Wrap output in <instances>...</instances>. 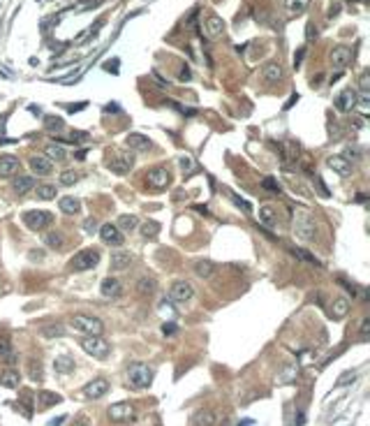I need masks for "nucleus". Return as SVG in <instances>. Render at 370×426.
<instances>
[{
    "mask_svg": "<svg viewBox=\"0 0 370 426\" xmlns=\"http://www.w3.org/2000/svg\"><path fill=\"white\" fill-rule=\"evenodd\" d=\"M294 234L301 241H312L317 234L315 218L308 209H296L294 211Z\"/></svg>",
    "mask_w": 370,
    "mask_h": 426,
    "instance_id": "obj_1",
    "label": "nucleus"
},
{
    "mask_svg": "<svg viewBox=\"0 0 370 426\" xmlns=\"http://www.w3.org/2000/svg\"><path fill=\"white\" fill-rule=\"evenodd\" d=\"M153 380V368L144 364V361H135L132 366L128 368V385L135 387V389H144V387L150 385Z\"/></svg>",
    "mask_w": 370,
    "mask_h": 426,
    "instance_id": "obj_2",
    "label": "nucleus"
},
{
    "mask_svg": "<svg viewBox=\"0 0 370 426\" xmlns=\"http://www.w3.org/2000/svg\"><path fill=\"white\" fill-rule=\"evenodd\" d=\"M72 326L76 329V331L86 333V336H102V331H104V324H102V320L93 318V315H83V313H76L72 315Z\"/></svg>",
    "mask_w": 370,
    "mask_h": 426,
    "instance_id": "obj_3",
    "label": "nucleus"
},
{
    "mask_svg": "<svg viewBox=\"0 0 370 426\" xmlns=\"http://www.w3.org/2000/svg\"><path fill=\"white\" fill-rule=\"evenodd\" d=\"M100 257L102 255H100L97 248H83V250H79V253L70 260V269H72V271H88V269L97 266Z\"/></svg>",
    "mask_w": 370,
    "mask_h": 426,
    "instance_id": "obj_4",
    "label": "nucleus"
},
{
    "mask_svg": "<svg viewBox=\"0 0 370 426\" xmlns=\"http://www.w3.org/2000/svg\"><path fill=\"white\" fill-rule=\"evenodd\" d=\"M81 347H83V352H88L95 359H104L111 352V343L104 340L102 336H86V338L81 340Z\"/></svg>",
    "mask_w": 370,
    "mask_h": 426,
    "instance_id": "obj_5",
    "label": "nucleus"
},
{
    "mask_svg": "<svg viewBox=\"0 0 370 426\" xmlns=\"http://www.w3.org/2000/svg\"><path fill=\"white\" fill-rule=\"evenodd\" d=\"M146 183L153 188V190H164V188L171 183V172L162 165L153 167V169H148L146 172Z\"/></svg>",
    "mask_w": 370,
    "mask_h": 426,
    "instance_id": "obj_6",
    "label": "nucleus"
},
{
    "mask_svg": "<svg viewBox=\"0 0 370 426\" xmlns=\"http://www.w3.org/2000/svg\"><path fill=\"white\" fill-rule=\"evenodd\" d=\"M23 222L33 232H40V229H44V227H49L54 222V213L51 211H26L23 213Z\"/></svg>",
    "mask_w": 370,
    "mask_h": 426,
    "instance_id": "obj_7",
    "label": "nucleus"
},
{
    "mask_svg": "<svg viewBox=\"0 0 370 426\" xmlns=\"http://www.w3.org/2000/svg\"><path fill=\"white\" fill-rule=\"evenodd\" d=\"M109 420L116 422V424H123V422H132L135 420V406L130 403H114V406L107 410Z\"/></svg>",
    "mask_w": 370,
    "mask_h": 426,
    "instance_id": "obj_8",
    "label": "nucleus"
},
{
    "mask_svg": "<svg viewBox=\"0 0 370 426\" xmlns=\"http://www.w3.org/2000/svg\"><path fill=\"white\" fill-rule=\"evenodd\" d=\"M192 294H195V287L188 280H176L174 285H171V290H169V297L174 301H181V304L192 299Z\"/></svg>",
    "mask_w": 370,
    "mask_h": 426,
    "instance_id": "obj_9",
    "label": "nucleus"
},
{
    "mask_svg": "<svg viewBox=\"0 0 370 426\" xmlns=\"http://www.w3.org/2000/svg\"><path fill=\"white\" fill-rule=\"evenodd\" d=\"M100 239L104 241L107 246H114V248L123 246V232L116 225H111V222L100 227Z\"/></svg>",
    "mask_w": 370,
    "mask_h": 426,
    "instance_id": "obj_10",
    "label": "nucleus"
},
{
    "mask_svg": "<svg viewBox=\"0 0 370 426\" xmlns=\"http://www.w3.org/2000/svg\"><path fill=\"white\" fill-rule=\"evenodd\" d=\"M109 392V380H104V378H97V380H90L86 387H83V396L86 399H102L104 394Z\"/></svg>",
    "mask_w": 370,
    "mask_h": 426,
    "instance_id": "obj_11",
    "label": "nucleus"
},
{
    "mask_svg": "<svg viewBox=\"0 0 370 426\" xmlns=\"http://www.w3.org/2000/svg\"><path fill=\"white\" fill-rule=\"evenodd\" d=\"M107 167L114 174H128L135 167V158L132 155H114V158L107 160Z\"/></svg>",
    "mask_w": 370,
    "mask_h": 426,
    "instance_id": "obj_12",
    "label": "nucleus"
},
{
    "mask_svg": "<svg viewBox=\"0 0 370 426\" xmlns=\"http://www.w3.org/2000/svg\"><path fill=\"white\" fill-rule=\"evenodd\" d=\"M28 165H30V169H33L37 176H47V174L54 172V162H51L47 155H33V158L28 160Z\"/></svg>",
    "mask_w": 370,
    "mask_h": 426,
    "instance_id": "obj_13",
    "label": "nucleus"
},
{
    "mask_svg": "<svg viewBox=\"0 0 370 426\" xmlns=\"http://www.w3.org/2000/svg\"><path fill=\"white\" fill-rule=\"evenodd\" d=\"M352 63V49L350 47H336L333 51H331V65L338 67V70H343V67H347Z\"/></svg>",
    "mask_w": 370,
    "mask_h": 426,
    "instance_id": "obj_14",
    "label": "nucleus"
},
{
    "mask_svg": "<svg viewBox=\"0 0 370 426\" xmlns=\"http://www.w3.org/2000/svg\"><path fill=\"white\" fill-rule=\"evenodd\" d=\"M206 35H209L211 40H220L222 35H224V21L218 16V14H211L209 19H206Z\"/></svg>",
    "mask_w": 370,
    "mask_h": 426,
    "instance_id": "obj_15",
    "label": "nucleus"
},
{
    "mask_svg": "<svg viewBox=\"0 0 370 426\" xmlns=\"http://www.w3.org/2000/svg\"><path fill=\"white\" fill-rule=\"evenodd\" d=\"M326 165H329L336 174H340V176H350L352 174V162L345 158V155H331V158L326 160Z\"/></svg>",
    "mask_w": 370,
    "mask_h": 426,
    "instance_id": "obj_16",
    "label": "nucleus"
},
{
    "mask_svg": "<svg viewBox=\"0 0 370 426\" xmlns=\"http://www.w3.org/2000/svg\"><path fill=\"white\" fill-rule=\"evenodd\" d=\"M130 264H132V255L130 253H125V250L111 253V260H109L111 271H125V269H130Z\"/></svg>",
    "mask_w": 370,
    "mask_h": 426,
    "instance_id": "obj_17",
    "label": "nucleus"
},
{
    "mask_svg": "<svg viewBox=\"0 0 370 426\" xmlns=\"http://www.w3.org/2000/svg\"><path fill=\"white\" fill-rule=\"evenodd\" d=\"M357 100H359L357 93H354L352 88H345L343 93L336 98V106L340 109V111H352V109L357 106Z\"/></svg>",
    "mask_w": 370,
    "mask_h": 426,
    "instance_id": "obj_18",
    "label": "nucleus"
},
{
    "mask_svg": "<svg viewBox=\"0 0 370 426\" xmlns=\"http://www.w3.org/2000/svg\"><path fill=\"white\" fill-rule=\"evenodd\" d=\"M123 294V283L118 278H104L102 280V297L107 299H116Z\"/></svg>",
    "mask_w": 370,
    "mask_h": 426,
    "instance_id": "obj_19",
    "label": "nucleus"
},
{
    "mask_svg": "<svg viewBox=\"0 0 370 426\" xmlns=\"http://www.w3.org/2000/svg\"><path fill=\"white\" fill-rule=\"evenodd\" d=\"M262 77H264L266 84H278V81L283 79V67H280V63H276V60L266 63V65H264Z\"/></svg>",
    "mask_w": 370,
    "mask_h": 426,
    "instance_id": "obj_20",
    "label": "nucleus"
},
{
    "mask_svg": "<svg viewBox=\"0 0 370 426\" xmlns=\"http://www.w3.org/2000/svg\"><path fill=\"white\" fill-rule=\"evenodd\" d=\"M16 172H19V158L0 155V176H14Z\"/></svg>",
    "mask_w": 370,
    "mask_h": 426,
    "instance_id": "obj_21",
    "label": "nucleus"
},
{
    "mask_svg": "<svg viewBox=\"0 0 370 426\" xmlns=\"http://www.w3.org/2000/svg\"><path fill=\"white\" fill-rule=\"evenodd\" d=\"M35 188L33 176H14L12 179V190L16 195H28Z\"/></svg>",
    "mask_w": 370,
    "mask_h": 426,
    "instance_id": "obj_22",
    "label": "nucleus"
},
{
    "mask_svg": "<svg viewBox=\"0 0 370 426\" xmlns=\"http://www.w3.org/2000/svg\"><path fill=\"white\" fill-rule=\"evenodd\" d=\"M125 144H128V148H132V151H148L150 148V139L148 137H144V134H128L125 137Z\"/></svg>",
    "mask_w": 370,
    "mask_h": 426,
    "instance_id": "obj_23",
    "label": "nucleus"
},
{
    "mask_svg": "<svg viewBox=\"0 0 370 426\" xmlns=\"http://www.w3.org/2000/svg\"><path fill=\"white\" fill-rule=\"evenodd\" d=\"M347 313H350V299H345V297H338V299H333V304H331V318H333V320H343Z\"/></svg>",
    "mask_w": 370,
    "mask_h": 426,
    "instance_id": "obj_24",
    "label": "nucleus"
},
{
    "mask_svg": "<svg viewBox=\"0 0 370 426\" xmlns=\"http://www.w3.org/2000/svg\"><path fill=\"white\" fill-rule=\"evenodd\" d=\"M155 287H157V283L153 278H148V276L137 280V294H142V297H153Z\"/></svg>",
    "mask_w": 370,
    "mask_h": 426,
    "instance_id": "obj_25",
    "label": "nucleus"
},
{
    "mask_svg": "<svg viewBox=\"0 0 370 426\" xmlns=\"http://www.w3.org/2000/svg\"><path fill=\"white\" fill-rule=\"evenodd\" d=\"M40 333L44 338H61L63 333H65V326L58 324V322H49V324L40 326Z\"/></svg>",
    "mask_w": 370,
    "mask_h": 426,
    "instance_id": "obj_26",
    "label": "nucleus"
},
{
    "mask_svg": "<svg viewBox=\"0 0 370 426\" xmlns=\"http://www.w3.org/2000/svg\"><path fill=\"white\" fill-rule=\"evenodd\" d=\"M216 422H218V417L213 410H199L195 415V420H192V426H213Z\"/></svg>",
    "mask_w": 370,
    "mask_h": 426,
    "instance_id": "obj_27",
    "label": "nucleus"
},
{
    "mask_svg": "<svg viewBox=\"0 0 370 426\" xmlns=\"http://www.w3.org/2000/svg\"><path fill=\"white\" fill-rule=\"evenodd\" d=\"M61 401H63L61 394L40 392V396H37V408H40V410H44V408H49V406H56V403H61Z\"/></svg>",
    "mask_w": 370,
    "mask_h": 426,
    "instance_id": "obj_28",
    "label": "nucleus"
},
{
    "mask_svg": "<svg viewBox=\"0 0 370 426\" xmlns=\"http://www.w3.org/2000/svg\"><path fill=\"white\" fill-rule=\"evenodd\" d=\"M58 207H61L63 213H68V215H74V213H79V211H81V202H79V200H74V197H61Z\"/></svg>",
    "mask_w": 370,
    "mask_h": 426,
    "instance_id": "obj_29",
    "label": "nucleus"
},
{
    "mask_svg": "<svg viewBox=\"0 0 370 426\" xmlns=\"http://www.w3.org/2000/svg\"><path fill=\"white\" fill-rule=\"evenodd\" d=\"M44 155H47L51 162H63V160H68V153H65V148L58 146V144H49V146L44 148Z\"/></svg>",
    "mask_w": 370,
    "mask_h": 426,
    "instance_id": "obj_30",
    "label": "nucleus"
},
{
    "mask_svg": "<svg viewBox=\"0 0 370 426\" xmlns=\"http://www.w3.org/2000/svg\"><path fill=\"white\" fill-rule=\"evenodd\" d=\"M35 195H37V200L49 202V200H54L56 195H58V190H56L54 183H40V186L35 188Z\"/></svg>",
    "mask_w": 370,
    "mask_h": 426,
    "instance_id": "obj_31",
    "label": "nucleus"
},
{
    "mask_svg": "<svg viewBox=\"0 0 370 426\" xmlns=\"http://www.w3.org/2000/svg\"><path fill=\"white\" fill-rule=\"evenodd\" d=\"M0 357L7 359V364H14V361H16V354H14V350H12V343H9V338H7L5 333L0 336Z\"/></svg>",
    "mask_w": 370,
    "mask_h": 426,
    "instance_id": "obj_32",
    "label": "nucleus"
},
{
    "mask_svg": "<svg viewBox=\"0 0 370 426\" xmlns=\"http://www.w3.org/2000/svg\"><path fill=\"white\" fill-rule=\"evenodd\" d=\"M213 271H216V264H213L211 260L195 262V273L199 276V278H211V276H213Z\"/></svg>",
    "mask_w": 370,
    "mask_h": 426,
    "instance_id": "obj_33",
    "label": "nucleus"
},
{
    "mask_svg": "<svg viewBox=\"0 0 370 426\" xmlns=\"http://www.w3.org/2000/svg\"><path fill=\"white\" fill-rule=\"evenodd\" d=\"M44 243H47L49 248H63V243H65V239H63L61 232H44Z\"/></svg>",
    "mask_w": 370,
    "mask_h": 426,
    "instance_id": "obj_34",
    "label": "nucleus"
},
{
    "mask_svg": "<svg viewBox=\"0 0 370 426\" xmlns=\"http://www.w3.org/2000/svg\"><path fill=\"white\" fill-rule=\"evenodd\" d=\"M137 225H139L137 215H121V218H118V225H116V227H118L121 232H132Z\"/></svg>",
    "mask_w": 370,
    "mask_h": 426,
    "instance_id": "obj_35",
    "label": "nucleus"
},
{
    "mask_svg": "<svg viewBox=\"0 0 370 426\" xmlns=\"http://www.w3.org/2000/svg\"><path fill=\"white\" fill-rule=\"evenodd\" d=\"M296 375H298V366H296V364H290V366H285V371L278 375V382H283V385L294 382Z\"/></svg>",
    "mask_w": 370,
    "mask_h": 426,
    "instance_id": "obj_36",
    "label": "nucleus"
},
{
    "mask_svg": "<svg viewBox=\"0 0 370 426\" xmlns=\"http://www.w3.org/2000/svg\"><path fill=\"white\" fill-rule=\"evenodd\" d=\"M44 127H47L49 132H61L63 127H65V120L61 116H47L44 118Z\"/></svg>",
    "mask_w": 370,
    "mask_h": 426,
    "instance_id": "obj_37",
    "label": "nucleus"
},
{
    "mask_svg": "<svg viewBox=\"0 0 370 426\" xmlns=\"http://www.w3.org/2000/svg\"><path fill=\"white\" fill-rule=\"evenodd\" d=\"M54 368H56V373H72L74 361L70 359V357H58V359L54 361Z\"/></svg>",
    "mask_w": 370,
    "mask_h": 426,
    "instance_id": "obj_38",
    "label": "nucleus"
},
{
    "mask_svg": "<svg viewBox=\"0 0 370 426\" xmlns=\"http://www.w3.org/2000/svg\"><path fill=\"white\" fill-rule=\"evenodd\" d=\"M0 382H2V385H5V387H19L21 378H19V373H16V371H12V368H9V371H5V373H2V375H0Z\"/></svg>",
    "mask_w": 370,
    "mask_h": 426,
    "instance_id": "obj_39",
    "label": "nucleus"
},
{
    "mask_svg": "<svg viewBox=\"0 0 370 426\" xmlns=\"http://www.w3.org/2000/svg\"><path fill=\"white\" fill-rule=\"evenodd\" d=\"M259 220H262L266 227L276 225V213H273V209H271V207H262V209H259Z\"/></svg>",
    "mask_w": 370,
    "mask_h": 426,
    "instance_id": "obj_40",
    "label": "nucleus"
},
{
    "mask_svg": "<svg viewBox=\"0 0 370 426\" xmlns=\"http://www.w3.org/2000/svg\"><path fill=\"white\" fill-rule=\"evenodd\" d=\"M310 5V0H287V9H290L292 14H301L305 12Z\"/></svg>",
    "mask_w": 370,
    "mask_h": 426,
    "instance_id": "obj_41",
    "label": "nucleus"
},
{
    "mask_svg": "<svg viewBox=\"0 0 370 426\" xmlns=\"http://www.w3.org/2000/svg\"><path fill=\"white\" fill-rule=\"evenodd\" d=\"M157 232H160V225H157V222H153V220H150V222H144V225H142V234H144V236H148V239H155V236H157Z\"/></svg>",
    "mask_w": 370,
    "mask_h": 426,
    "instance_id": "obj_42",
    "label": "nucleus"
},
{
    "mask_svg": "<svg viewBox=\"0 0 370 426\" xmlns=\"http://www.w3.org/2000/svg\"><path fill=\"white\" fill-rule=\"evenodd\" d=\"M292 255H296V257H301V260H305V262H310V264H315V266H322V262L317 260L315 255H310V253H305V250H301V248H292Z\"/></svg>",
    "mask_w": 370,
    "mask_h": 426,
    "instance_id": "obj_43",
    "label": "nucleus"
},
{
    "mask_svg": "<svg viewBox=\"0 0 370 426\" xmlns=\"http://www.w3.org/2000/svg\"><path fill=\"white\" fill-rule=\"evenodd\" d=\"M76 181H79V174L74 172V169H65L61 174V186H74Z\"/></svg>",
    "mask_w": 370,
    "mask_h": 426,
    "instance_id": "obj_44",
    "label": "nucleus"
},
{
    "mask_svg": "<svg viewBox=\"0 0 370 426\" xmlns=\"http://www.w3.org/2000/svg\"><path fill=\"white\" fill-rule=\"evenodd\" d=\"M28 375H30V380H42V364L40 361H28Z\"/></svg>",
    "mask_w": 370,
    "mask_h": 426,
    "instance_id": "obj_45",
    "label": "nucleus"
},
{
    "mask_svg": "<svg viewBox=\"0 0 370 426\" xmlns=\"http://www.w3.org/2000/svg\"><path fill=\"white\" fill-rule=\"evenodd\" d=\"M95 229H97V220H95V218H86V220H83V232L93 234Z\"/></svg>",
    "mask_w": 370,
    "mask_h": 426,
    "instance_id": "obj_46",
    "label": "nucleus"
},
{
    "mask_svg": "<svg viewBox=\"0 0 370 426\" xmlns=\"http://www.w3.org/2000/svg\"><path fill=\"white\" fill-rule=\"evenodd\" d=\"M345 158H347V160H352V158L359 160V158H361V148H359V146H350V148H347V153H345Z\"/></svg>",
    "mask_w": 370,
    "mask_h": 426,
    "instance_id": "obj_47",
    "label": "nucleus"
},
{
    "mask_svg": "<svg viewBox=\"0 0 370 426\" xmlns=\"http://www.w3.org/2000/svg\"><path fill=\"white\" fill-rule=\"evenodd\" d=\"M262 186L266 188V190H276V193L280 190V186H278V181H276V179H264V181H262Z\"/></svg>",
    "mask_w": 370,
    "mask_h": 426,
    "instance_id": "obj_48",
    "label": "nucleus"
},
{
    "mask_svg": "<svg viewBox=\"0 0 370 426\" xmlns=\"http://www.w3.org/2000/svg\"><path fill=\"white\" fill-rule=\"evenodd\" d=\"M317 37V28H315V23H308V26H305V40H315Z\"/></svg>",
    "mask_w": 370,
    "mask_h": 426,
    "instance_id": "obj_49",
    "label": "nucleus"
},
{
    "mask_svg": "<svg viewBox=\"0 0 370 426\" xmlns=\"http://www.w3.org/2000/svg\"><path fill=\"white\" fill-rule=\"evenodd\" d=\"M72 426H90V420H88V415H79V417L74 420Z\"/></svg>",
    "mask_w": 370,
    "mask_h": 426,
    "instance_id": "obj_50",
    "label": "nucleus"
},
{
    "mask_svg": "<svg viewBox=\"0 0 370 426\" xmlns=\"http://www.w3.org/2000/svg\"><path fill=\"white\" fill-rule=\"evenodd\" d=\"M340 9H343V7H340V2H331L329 16H331V19H333V16H338V14H340Z\"/></svg>",
    "mask_w": 370,
    "mask_h": 426,
    "instance_id": "obj_51",
    "label": "nucleus"
},
{
    "mask_svg": "<svg viewBox=\"0 0 370 426\" xmlns=\"http://www.w3.org/2000/svg\"><path fill=\"white\" fill-rule=\"evenodd\" d=\"M338 283H340V285H343L345 290H347V292H352V297H354V294H357V287L352 285V283H347V280H343V278H338Z\"/></svg>",
    "mask_w": 370,
    "mask_h": 426,
    "instance_id": "obj_52",
    "label": "nucleus"
},
{
    "mask_svg": "<svg viewBox=\"0 0 370 426\" xmlns=\"http://www.w3.org/2000/svg\"><path fill=\"white\" fill-rule=\"evenodd\" d=\"M368 333H370V320H364L361 322V338H366Z\"/></svg>",
    "mask_w": 370,
    "mask_h": 426,
    "instance_id": "obj_53",
    "label": "nucleus"
},
{
    "mask_svg": "<svg viewBox=\"0 0 370 426\" xmlns=\"http://www.w3.org/2000/svg\"><path fill=\"white\" fill-rule=\"evenodd\" d=\"M181 167H183V169H192V160H190L188 155H183V158H181Z\"/></svg>",
    "mask_w": 370,
    "mask_h": 426,
    "instance_id": "obj_54",
    "label": "nucleus"
},
{
    "mask_svg": "<svg viewBox=\"0 0 370 426\" xmlns=\"http://www.w3.org/2000/svg\"><path fill=\"white\" fill-rule=\"evenodd\" d=\"M368 72H364V77H361V91H364V93H368Z\"/></svg>",
    "mask_w": 370,
    "mask_h": 426,
    "instance_id": "obj_55",
    "label": "nucleus"
},
{
    "mask_svg": "<svg viewBox=\"0 0 370 426\" xmlns=\"http://www.w3.org/2000/svg\"><path fill=\"white\" fill-rule=\"evenodd\" d=\"M162 331H164V333H176V324H174V322H167V324L162 326Z\"/></svg>",
    "mask_w": 370,
    "mask_h": 426,
    "instance_id": "obj_56",
    "label": "nucleus"
},
{
    "mask_svg": "<svg viewBox=\"0 0 370 426\" xmlns=\"http://www.w3.org/2000/svg\"><path fill=\"white\" fill-rule=\"evenodd\" d=\"M178 77H181V79H185V81H188L190 77H192V74H190V67H183V70H181V74H178Z\"/></svg>",
    "mask_w": 370,
    "mask_h": 426,
    "instance_id": "obj_57",
    "label": "nucleus"
},
{
    "mask_svg": "<svg viewBox=\"0 0 370 426\" xmlns=\"http://www.w3.org/2000/svg\"><path fill=\"white\" fill-rule=\"evenodd\" d=\"M301 58H303V49H301V51H298V53H296V58H294V63H296V65L301 63Z\"/></svg>",
    "mask_w": 370,
    "mask_h": 426,
    "instance_id": "obj_58",
    "label": "nucleus"
},
{
    "mask_svg": "<svg viewBox=\"0 0 370 426\" xmlns=\"http://www.w3.org/2000/svg\"><path fill=\"white\" fill-rule=\"evenodd\" d=\"M63 417H65V415H63ZM63 417H58V420H54V422H51V426H61V422H63Z\"/></svg>",
    "mask_w": 370,
    "mask_h": 426,
    "instance_id": "obj_59",
    "label": "nucleus"
}]
</instances>
